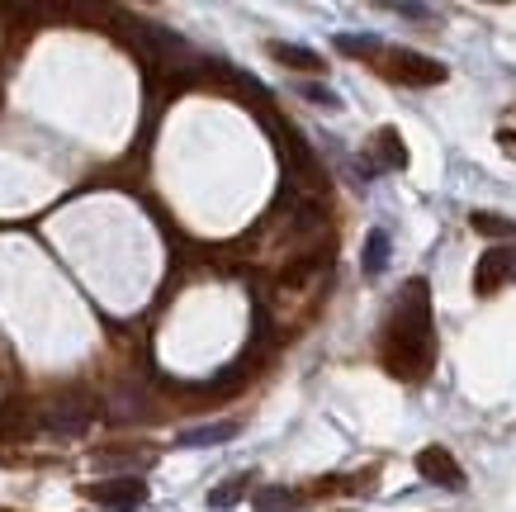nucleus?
Wrapping results in <instances>:
<instances>
[{"label": "nucleus", "mask_w": 516, "mask_h": 512, "mask_svg": "<svg viewBox=\"0 0 516 512\" xmlns=\"http://www.w3.org/2000/svg\"><path fill=\"white\" fill-rule=\"evenodd\" d=\"M384 361L398 380H427L436 366V328H431V285L412 275L389 318V351Z\"/></svg>", "instance_id": "obj_1"}, {"label": "nucleus", "mask_w": 516, "mask_h": 512, "mask_svg": "<svg viewBox=\"0 0 516 512\" xmlns=\"http://www.w3.org/2000/svg\"><path fill=\"white\" fill-rule=\"evenodd\" d=\"M95 418H100V403L90 399V394H62V399H53L43 408L38 427L53 432V437H81Z\"/></svg>", "instance_id": "obj_2"}, {"label": "nucleus", "mask_w": 516, "mask_h": 512, "mask_svg": "<svg viewBox=\"0 0 516 512\" xmlns=\"http://www.w3.org/2000/svg\"><path fill=\"white\" fill-rule=\"evenodd\" d=\"M389 67L384 72L393 76V81H408V86H441L445 81V67L436 62V57L417 53V48H389Z\"/></svg>", "instance_id": "obj_3"}, {"label": "nucleus", "mask_w": 516, "mask_h": 512, "mask_svg": "<svg viewBox=\"0 0 516 512\" xmlns=\"http://www.w3.org/2000/svg\"><path fill=\"white\" fill-rule=\"evenodd\" d=\"M86 498L100 503V508H109V512H138L147 503V484L138 475L100 479V484H86Z\"/></svg>", "instance_id": "obj_4"}, {"label": "nucleus", "mask_w": 516, "mask_h": 512, "mask_svg": "<svg viewBox=\"0 0 516 512\" xmlns=\"http://www.w3.org/2000/svg\"><path fill=\"white\" fill-rule=\"evenodd\" d=\"M516 280V242H498V247H488L479 256V266H474V290L479 294H498L502 285H512Z\"/></svg>", "instance_id": "obj_5"}, {"label": "nucleus", "mask_w": 516, "mask_h": 512, "mask_svg": "<svg viewBox=\"0 0 516 512\" xmlns=\"http://www.w3.org/2000/svg\"><path fill=\"white\" fill-rule=\"evenodd\" d=\"M417 475L431 479V484H441V489H450V494H460L464 489L460 460L450 456L445 446H427V451H417Z\"/></svg>", "instance_id": "obj_6"}, {"label": "nucleus", "mask_w": 516, "mask_h": 512, "mask_svg": "<svg viewBox=\"0 0 516 512\" xmlns=\"http://www.w3.org/2000/svg\"><path fill=\"white\" fill-rule=\"evenodd\" d=\"M374 157H379V171H403L408 166V147L398 138V128H379L374 133Z\"/></svg>", "instance_id": "obj_7"}, {"label": "nucleus", "mask_w": 516, "mask_h": 512, "mask_svg": "<svg viewBox=\"0 0 516 512\" xmlns=\"http://www.w3.org/2000/svg\"><path fill=\"white\" fill-rule=\"evenodd\" d=\"M469 228L479 238H498V242H516V223L507 214H493V209H474L469 214Z\"/></svg>", "instance_id": "obj_8"}, {"label": "nucleus", "mask_w": 516, "mask_h": 512, "mask_svg": "<svg viewBox=\"0 0 516 512\" xmlns=\"http://www.w3.org/2000/svg\"><path fill=\"white\" fill-rule=\"evenodd\" d=\"M242 432L237 422H204V427H190V432H180V446H223Z\"/></svg>", "instance_id": "obj_9"}, {"label": "nucleus", "mask_w": 516, "mask_h": 512, "mask_svg": "<svg viewBox=\"0 0 516 512\" xmlns=\"http://www.w3.org/2000/svg\"><path fill=\"white\" fill-rule=\"evenodd\" d=\"M270 57L294 67V72H322V57L313 48H299V43H270Z\"/></svg>", "instance_id": "obj_10"}, {"label": "nucleus", "mask_w": 516, "mask_h": 512, "mask_svg": "<svg viewBox=\"0 0 516 512\" xmlns=\"http://www.w3.org/2000/svg\"><path fill=\"white\" fill-rule=\"evenodd\" d=\"M251 503H256V512H289L299 508V494L294 489H256Z\"/></svg>", "instance_id": "obj_11"}, {"label": "nucleus", "mask_w": 516, "mask_h": 512, "mask_svg": "<svg viewBox=\"0 0 516 512\" xmlns=\"http://www.w3.org/2000/svg\"><path fill=\"white\" fill-rule=\"evenodd\" d=\"M337 53H346V57H384V43H379L374 34H341Z\"/></svg>", "instance_id": "obj_12"}, {"label": "nucleus", "mask_w": 516, "mask_h": 512, "mask_svg": "<svg viewBox=\"0 0 516 512\" xmlns=\"http://www.w3.org/2000/svg\"><path fill=\"white\" fill-rule=\"evenodd\" d=\"M384 266H389V233H384V228H374L370 238H365V271L379 275Z\"/></svg>", "instance_id": "obj_13"}, {"label": "nucleus", "mask_w": 516, "mask_h": 512, "mask_svg": "<svg viewBox=\"0 0 516 512\" xmlns=\"http://www.w3.org/2000/svg\"><path fill=\"white\" fill-rule=\"evenodd\" d=\"M247 479H251V475H232L228 484H218L214 494H209V508H232L237 498L247 494Z\"/></svg>", "instance_id": "obj_14"}, {"label": "nucleus", "mask_w": 516, "mask_h": 512, "mask_svg": "<svg viewBox=\"0 0 516 512\" xmlns=\"http://www.w3.org/2000/svg\"><path fill=\"white\" fill-rule=\"evenodd\" d=\"M24 432H29L24 408H19V403H5V408H0V437H24Z\"/></svg>", "instance_id": "obj_15"}, {"label": "nucleus", "mask_w": 516, "mask_h": 512, "mask_svg": "<svg viewBox=\"0 0 516 512\" xmlns=\"http://www.w3.org/2000/svg\"><path fill=\"white\" fill-rule=\"evenodd\" d=\"M143 394L138 389H124V394H114V418H143Z\"/></svg>", "instance_id": "obj_16"}, {"label": "nucleus", "mask_w": 516, "mask_h": 512, "mask_svg": "<svg viewBox=\"0 0 516 512\" xmlns=\"http://www.w3.org/2000/svg\"><path fill=\"white\" fill-rule=\"evenodd\" d=\"M303 100H308V105H322V110H341V95L327 91V86H303Z\"/></svg>", "instance_id": "obj_17"}, {"label": "nucleus", "mask_w": 516, "mask_h": 512, "mask_svg": "<svg viewBox=\"0 0 516 512\" xmlns=\"http://www.w3.org/2000/svg\"><path fill=\"white\" fill-rule=\"evenodd\" d=\"M393 10H398V15H403V19H431V10H427V5H393Z\"/></svg>", "instance_id": "obj_18"}]
</instances>
